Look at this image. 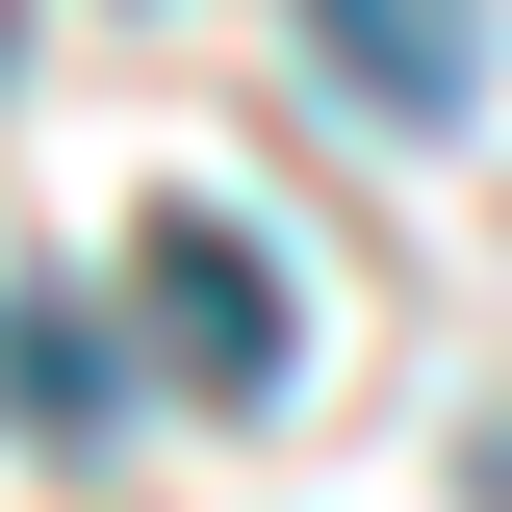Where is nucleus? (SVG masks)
<instances>
[{
  "mask_svg": "<svg viewBox=\"0 0 512 512\" xmlns=\"http://www.w3.org/2000/svg\"><path fill=\"white\" fill-rule=\"evenodd\" d=\"M128 282H154V333L205 359V410H282V359H308V333H282V256H256L231 205H154V231H128Z\"/></svg>",
  "mask_w": 512,
  "mask_h": 512,
  "instance_id": "f257e3e1",
  "label": "nucleus"
},
{
  "mask_svg": "<svg viewBox=\"0 0 512 512\" xmlns=\"http://www.w3.org/2000/svg\"><path fill=\"white\" fill-rule=\"evenodd\" d=\"M308 52L359 77L384 128H461V103H487V0H308Z\"/></svg>",
  "mask_w": 512,
  "mask_h": 512,
  "instance_id": "f03ea898",
  "label": "nucleus"
},
{
  "mask_svg": "<svg viewBox=\"0 0 512 512\" xmlns=\"http://www.w3.org/2000/svg\"><path fill=\"white\" fill-rule=\"evenodd\" d=\"M0 384H26V436H103V333H77L52 282H26V308H0Z\"/></svg>",
  "mask_w": 512,
  "mask_h": 512,
  "instance_id": "7ed1b4c3",
  "label": "nucleus"
}]
</instances>
